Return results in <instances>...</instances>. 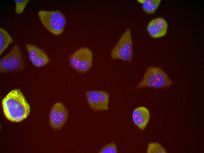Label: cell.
Here are the masks:
<instances>
[{"instance_id":"cell-3","label":"cell","mask_w":204,"mask_h":153,"mask_svg":"<svg viewBox=\"0 0 204 153\" xmlns=\"http://www.w3.org/2000/svg\"><path fill=\"white\" fill-rule=\"evenodd\" d=\"M38 16L44 26L50 33L57 36L62 33L66 20L60 11L41 10L38 12Z\"/></svg>"},{"instance_id":"cell-10","label":"cell","mask_w":204,"mask_h":153,"mask_svg":"<svg viewBox=\"0 0 204 153\" xmlns=\"http://www.w3.org/2000/svg\"><path fill=\"white\" fill-rule=\"evenodd\" d=\"M168 24L162 18H157L150 21L147 26V31L150 36L154 38L162 37L166 33Z\"/></svg>"},{"instance_id":"cell-11","label":"cell","mask_w":204,"mask_h":153,"mask_svg":"<svg viewBox=\"0 0 204 153\" xmlns=\"http://www.w3.org/2000/svg\"><path fill=\"white\" fill-rule=\"evenodd\" d=\"M134 123L139 129L144 130L146 128L150 118V113L146 107L140 106L135 108L132 113Z\"/></svg>"},{"instance_id":"cell-5","label":"cell","mask_w":204,"mask_h":153,"mask_svg":"<svg viewBox=\"0 0 204 153\" xmlns=\"http://www.w3.org/2000/svg\"><path fill=\"white\" fill-rule=\"evenodd\" d=\"M69 59L70 65L74 69L79 72L85 73L92 66V53L88 48L81 47L71 54Z\"/></svg>"},{"instance_id":"cell-12","label":"cell","mask_w":204,"mask_h":153,"mask_svg":"<svg viewBox=\"0 0 204 153\" xmlns=\"http://www.w3.org/2000/svg\"><path fill=\"white\" fill-rule=\"evenodd\" d=\"M139 3L142 4L143 10L148 14L154 13L161 1L160 0H138Z\"/></svg>"},{"instance_id":"cell-6","label":"cell","mask_w":204,"mask_h":153,"mask_svg":"<svg viewBox=\"0 0 204 153\" xmlns=\"http://www.w3.org/2000/svg\"><path fill=\"white\" fill-rule=\"evenodd\" d=\"M24 66L22 54L17 45H14L0 61V71L2 73L19 70Z\"/></svg>"},{"instance_id":"cell-4","label":"cell","mask_w":204,"mask_h":153,"mask_svg":"<svg viewBox=\"0 0 204 153\" xmlns=\"http://www.w3.org/2000/svg\"><path fill=\"white\" fill-rule=\"evenodd\" d=\"M133 45L130 29H127L113 48L110 56L113 59L131 61L133 55Z\"/></svg>"},{"instance_id":"cell-1","label":"cell","mask_w":204,"mask_h":153,"mask_svg":"<svg viewBox=\"0 0 204 153\" xmlns=\"http://www.w3.org/2000/svg\"><path fill=\"white\" fill-rule=\"evenodd\" d=\"M2 104L6 117L12 122H20L27 117L30 106L19 89L10 92L3 99Z\"/></svg>"},{"instance_id":"cell-14","label":"cell","mask_w":204,"mask_h":153,"mask_svg":"<svg viewBox=\"0 0 204 153\" xmlns=\"http://www.w3.org/2000/svg\"><path fill=\"white\" fill-rule=\"evenodd\" d=\"M147 153H166V151L157 142H150L148 144L146 151Z\"/></svg>"},{"instance_id":"cell-13","label":"cell","mask_w":204,"mask_h":153,"mask_svg":"<svg viewBox=\"0 0 204 153\" xmlns=\"http://www.w3.org/2000/svg\"><path fill=\"white\" fill-rule=\"evenodd\" d=\"M13 41L12 38L4 29L0 28V55L7 48L9 44Z\"/></svg>"},{"instance_id":"cell-16","label":"cell","mask_w":204,"mask_h":153,"mask_svg":"<svg viewBox=\"0 0 204 153\" xmlns=\"http://www.w3.org/2000/svg\"><path fill=\"white\" fill-rule=\"evenodd\" d=\"M117 152L115 144L114 142H111L103 146L99 152V153H116Z\"/></svg>"},{"instance_id":"cell-7","label":"cell","mask_w":204,"mask_h":153,"mask_svg":"<svg viewBox=\"0 0 204 153\" xmlns=\"http://www.w3.org/2000/svg\"><path fill=\"white\" fill-rule=\"evenodd\" d=\"M90 107L95 111L107 110L108 109L109 94L104 91L91 90L86 93Z\"/></svg>"},{"instance_id":"cell-8","label":"cell","mask_w":204,"mask_h":153,"mask_svg":"<svg viewBox=\"0 0 204 153\" xmlns=\"http://www.w3.org/2000/svg\"><path fill=\"white\" fill-rule=\"evenodd\" d=\"M68 117V111L61 102L55 103L52 107L49 115L50 123L54 129H61L67 122Z\"/></svg>"},{"instance_id":"cell-15","label":"cell","mask_w":204,"mask_h":153,"mask_svg":"<svg viewBox=\"0 0 204 153\" xmlns=\"http://www.w3.org/2000/svg\"><path fill=\"white\" fill-rule=\"evenodd\" d=\"M29 0H15V11L18 14H21L27 5Z\"/></svg>"},{"instance_id":"cell-2","label":"cell","mask_w":204,"mask_h":153,"mask_svg":"<svg viewBox=\"0 0 204 153\" xmlns=\"http://www.w3.org/2000/svg\"><path fill=\"white\" fill-rule=\"evenodd\" d=\"M172 84L170 78L162 70L158 67L150 66L146 70L142 79L136 88H169Z\"/></svg>"},{"instance_id":"cell-9","label":"cell","mask_w":204,"mask_h":153,"mask_svg":"<svg viewBox=\"0 0 204 153\" xmlns=\"http://www.w3.org/2000/svg\"><path fill=\"white\" fill-rule=\"evenodd\" d=\"M26 47L29 59L34 66L42 67L50 62L48 57L42 49L30 44H27Z\"/></svg>"}]
</instances>
